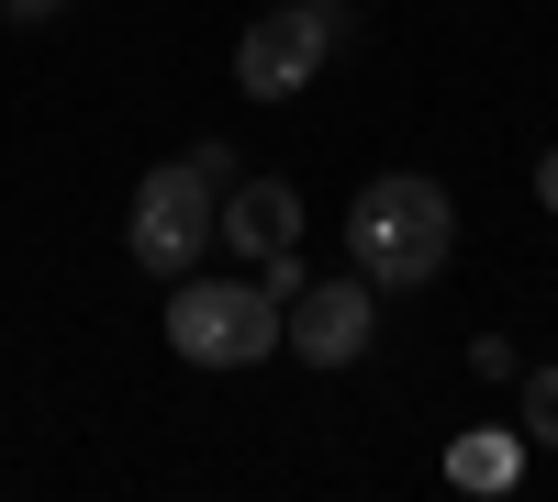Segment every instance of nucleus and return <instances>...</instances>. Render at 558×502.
<instances>
[{"mask_svg":"<svg viewBox=\"0 0 558 502\" xmlns=\"http://www.w3.org/2000/svg\"><path fill=\"white\" fill-rule=\"evenodd\" d=\"M347 246H357L368 291H425L436 268L458 257V201L436 191V179L391 168V179H368V191L347 201Z\"/></svg>","mask_w":558,"mask_h":502,"instance_id":"f257e3e1","label":"nucleus"},{"mask_svg":"<svg viewBox=\"0 0 558 502\" xmlns=\"http://www.w3.org/2000/svg\"><path fill=\"white\" fill-rule=\"evenodd\" d=\"M279 302L268 280H202V268H179L168 280V346L191 357V369H257L279 346Z\"/></svg>","mask_w":558,"mask_h":502,"instance_id":"f03ea898","label":"nucleus"},{"mask_svg":"<svg viewBox=\"0 0 558 502\" xmlns=\"http://www.w3.org/2000/svg\"><path fill=\"white\" fill-rule=\"evenodd\" d=\"M213 212H223V191L202 179V157H168V168H146V179H134V212H123V246H134V268H146V280H179V268H202V246H213Z\"/></svg>","mask_w":558,"mask_h":502,"instance_id":"7ed1b4c3","label":"nucleus"},{"mask_svg":"<svg viewBox=\"0 0 558 502\" xmlns=\"http://www.w3.org/2000/svg\"><path fill=\"white\" fill-rule=\"evenodd\" d=\"M347 45V12H313V0H279L235 34V89L246 101H291V89L324 78V57Z\"/></svg>","mask_w":558,"mask_h":502,"instance_id":"20e7f679","label":"nucleus"},{"mask_svg":"<svg viewBox=\"0 0 558 502\" xmlns=\"http://www.w3.org/2000/svg\"><path fill=\"white\" fill-rule=\"evenodd\" d=\"M368 335H380V302H368L357 268H347V280H302L291 313H279V346H291L302 369H357Z\"/></svg>","mask_w":558,"mask_h":502,"instance_id":"39448f33","label":"nucleus"},{"mask_svg":"<svg viewBox=\"0 0 558 502\" xmlns=\"http://www.w3.org/2000/svg\"><path fill=\"white\" fill-rule=\"evenodd\" d=\"M213 246H235V257H279V246H302V191L291 179H235L213 212Z\"/></svg>","mask_w":558,"mask_h":502,"instance_id":"423d86ee","label":"nucleus"},{"mask_svg":"<svg viewBox=\"0 0 558 502\" xmlns=\"http://www.w3.org/2000/svg\"><path fill=\"white\" fill-rule=\"evenodd\" d=\"M447 480H458V491H514V480H525V425H470V436H447Z\"/></svg>","mask_w":558,"mask_h":502,"instance_id":"0eeeda50","label":"nucleus"},{"mask_svg":"<svg viewBox=\"0 0 558 502\" xmlns=\"http://www.w3.org/2000/svg\"><path fill=\"white\" fill-rule=\"evenodd\" d=\"M525 446H558V369H525Z\"/></svg>","mask_w":558,"mask_h":502,"instance_id":"6e6552de","label":"nucleus"},{"mask_svg":"<svg viewBox=\"0 0 558 502\" xmlns=\"http://www.w3.org/2000/svg\"><path fill=\"white\" fill-rule=\"evenodd\" d=\"M68 0H0V23H57Z\"/></svg>","mask_w":558,"mask_h":502,"instance_id":"1a4fd4ad","label":"nucleus"},{"mask_svg":"<svg viewBox=\"0 0 558 502\" xmlns=\"http://www.w3.org/2000/svg\"><path fill=\"white\" fill-rule=\"evenodd\" d=\"M536 201H547V212H558V146H547V157H536Z\"/></svg>","mask_w":558,"mask_h":502,"instance_id":"9d476101","label":"nucleus"},{"mask_svg":"<svg viewBox=\"0 0 558 502\" xmlns=\"http://www.w3.org/2000/svg\"><path fill=\"white\" fill-rule=\"evenodd\" d=\"M313 12H347V0H313Z\"/></svg>","mask_w":558,"mask_h":502,"instance_id":"9b49d317","label":"nucleus"}]
</instances>
